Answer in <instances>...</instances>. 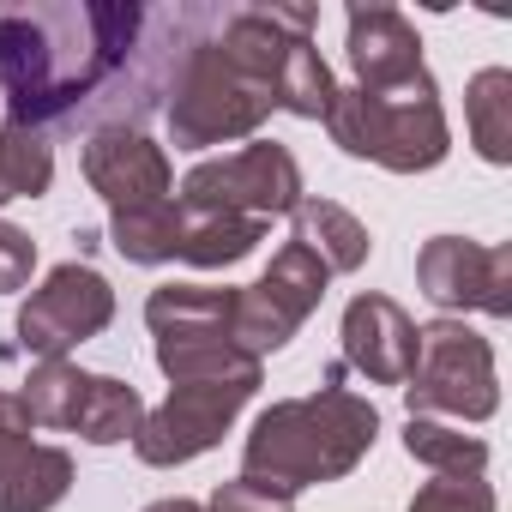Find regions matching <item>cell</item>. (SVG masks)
<instances>
[{"label":"cell","instance_id":"obj_14","mask_svg":"<svg viewBox=\"0 0 512 512\" xmlns=\"http://www.w3.org/2000/svg\"><path fill=\"white\" fill-rule=\"evenodd\" d=\"M73 488V452L67 446H7L0 452V512H55Z\"/></svg>","mask_w":512,"mask_h":512},{"label":"cell","instance_id":"obj_12","mask_svg":"<svg viewBox=\"0 0 512 512\" xmlns=\"http://www.w3.org/2000/svg\"><path fill=\"white\" fill-rule=\"evenodd\" d=\"M344 368H356L374 386H404L416 368V320L392 302V296H356L344 308Z\"/></svg>","mask_w":512,"mask_h":512},{"label":"cell","instance_id":"obj_4","mask_svg":"<svg viewBox=\"0 0 512 512\" xmlns=\"http://www.w3.org/2000/svg\"><path fill=\"white\" fill-rule=\"evenodd\" d=\"M326 133L350 157H368V163H380L392 175H428L452 151V127H446L434 73H422V79H410L398 91L338 85L332 109H326Z\"/></svg>","mask_w":512,"mask_h":512},{"label":"cell","instance_id":"obj_17","mask_svg":"<svg viewBox=\"0 0 512 512\" xmlns=\"http://www.w3.org/2000/svg\"><path fill=\"white\" fill-rule=\"evenodd\" d=\"M139 422H145V398L127 380H115V374H91V386H85V398H79L67 428L79 440H91V446H121V440L139 434Z\"/></svg>","mask_w":512,"mask_h":512},{"label":"cell","instance_id":"obj_9","mask_svg":"<svg viewBox=\"0 0 512 512\" xmlns=\"http://www.w3.org/2000/svg\"><path fill=\"white\" fill-rule=\"evenodd\" d=\"M253 392H260V386H235V380L169 386V398H163L157 410H145V422H139V434H133L139 464H151V470L193 464L199 452H211V446L235 428V416H241V404H247Z\"/></svg>","mask_w":512,"mask_h":512},{"label":"cell","instance_id":"obj_10","mask_svg":"<svg viewBox=\"0 0 512 512\" xmlns=\"http://www.w3.org/2000/svg\"><path fill=\"white\" fill-rule=\"evenodd\" d=\"M416 284L422 296L452 320V314H512V247H482L470 235H434L416 253Z\"/></svg>","mask_w":512,"mask_h":512},{"label":"cell","instance_id":"obj_15","mask_svg":"<svg viewBox=\"0 0 512 512\" xmlns=\"http://www.w3.org/2000/svg\"><path fill=\"white\" fill-rule=\"evenodd\" d=\"M296 235L290 241H302L314 260L338 278V272H362L368 266V253H374V241H368V229L344 211V205H332V199H302L296 211Z\"/></svg>","mask_w":512,"mask_h":512},{"label":"cell","instance_id":"obj_3","mask_svg":"<svg viewBox=\"0 0 512 512\" xmlns=\"http://www.w3.org/2000/svg\"><path fill=\"white\" fill-rule=\"evenodd\" d=\"M338 380H344V368H332L314 398H284L253 416L247 446H241L247 482L302 494L320 482H344L368 458V446L380 440V410L368 398L344 392Z\"/></svg>","mask_w":512,"mask_h":512},{"label":"cell","instance_id":"obj_7","mask_svg":"<svg viewBox=\"0 0 512 512\" xmlns=\"http://www.w3.org/2000/svg\"><path fill=\"white\" fill-rule=\"evenodd\" d=\"M326 284H332V272L314 260V253L302 241H284L272 253V266L260 272V284L235 290V344L253 362L272 356V350H284L302 332V320L320 308Z\"/></svg>","mask_w":512,"mask_h":512},{"label":"cell","instance_id":"obj_1","mask_svg":"<svg viewBox=\"0 0 512 512\" xmlns=\"http://www.w3.org/2000/svg\"><path fill=\"white\" fill-rule=\"evenodd\" d=\"M332 91L338 79L314 49V7H223L193 13L163 115L175 151H205L253 139L272 109L326 121Z\"/></svg>","mask_w":512,"mask_h":512},{"label":"cell","instance_id":"obj_13","mask_svg":"<svg viewBox=\"0 0 512 512\" xmlns=\"http://www.w3.org/2000/svg\"><path fill=\"white\" fill-rule=\"evenodd\" d=\"M350 67H356V91H398L410 79L428 73L422 61V37L398 7H350Z\"/></svg>","mask_w":512,"mask_h":512},{"label":"cell","instance_id":"obj_28","mask_svg":"<svg viewBox=\"0 0 512 512\" xmlns=\"http://www.w3.org/2000/svg\"><path fill=\"white\" fill-rule=\"evenodd\" d=\"M0 121H7V109H0Z\"/></svg>","mask_w":512,"mask_h":512},{"label":"cell","instance_id":"obj_27","mask_svg":"<svg viewBox=\"0 0 512 512\" xmlns=\"http://www.w3.org/2000/svg\"><path fill=\"white\" fill-rule=\"evenodd\" d=\"M145 512H205V506L199 500H151Z\"/></svg>","mask_w":512,"mask_h":512},{"label":"cell","instance_id":"obj_18","mask_svg":"<svg viewBox=\"0 0 512 512\" xmlns=\"http://www.w3.org/2000/svg\"><path fill=\"white\" fill-rule=\"evenodd\" d=\"M464 121H470V145L482 151V163H512V73L506 67H482L470 79Z\"/></svg>","mask_w":512,"mask_h":512},{"label":"cell","instance_id":"obj_6","mask_svg":"<svg viewBox=\"0 0 512 512\" xmlns=\"http://www.w3.org/2000/svg\"><path fill=\"white\" fill-rule=\"evenodd\" d=\"M181 211H205V217H247V223H272L290 217L302 205V163L290 157V145L272 139H253L229 157L193 163L181 193Z\"/></svg>","mask_w":512,"mask_h":512},{"label":"cell","instance_id":"obj_22","mask_svg":"<svg viewBox=\"0 0 512 512\" xmlns=\"http://www.w3.org/2000/svg\"><path fill=\"white\" fill-rule=\"evenodd\" d=\"M85 386H91V374L73 368L67 356L61 362H37L31 380H25V392H19V404L31 410V428H67L73 410H79V398H85Z\"/></svg>","mask_w":512,"mask_h":512},{"label":"cell","instance_id":"obj_19","mask_svg":"<svg viewBox=\"0 0 512 512\" xmlns=\"http://www.w3.org/2000/svg\"><path fill=\"white\" fill-rule=\"evenodd\" d=\"M260 241H266V223L187 211V229H181V260H187V266H199V272H223V266L247 260V253L260 247Z\"/></svg>","mask_w":512,"mask_h":512},{"label":"cell","instance_id":"obj_5","mask_svg":"<svg viewBox=\"0 0 512 512\" xmlns=\"http://www.w3.org/2000/svg\"><path fill=\"white\" fill-rule=\"evenodd\" d=\"M404 404L410 416H452L464 422H488L500 410V374H494V344L482 332H470L464 320H428L416 326V368L404 380Z\"/></svg>","mask_w":512,"mask_h":512},{"label":"cell","instance_id":"obj_26","mask_svg":"<svg viewBox=\"0 0 512 512\" xmlns=\"http://www.w3.org/2000/svg\"><path fill=\"white\" fill-rule=\"evenodd\" d=\"M31 440V410L19 404V392H0V452Z\"/></svg>","mask_w":512,"mask_h":512},{"label":"cell","instance_id":"obj_11","mask_svg":"<svg viewBox=\"0 0 512 512\" xmlns=\"http://www.w3.org/2000/svg\"><path fill=\"white\" fill-rule=\"evenodd\" d=\"M85 181L91 193L109 199V211H139V205H163L175 199V175L163 145H151L139 127H97L85 139Z\"/></svg>","mask_w":512,"mask_h":512},{"label":"cell","instance_id":"obj_23","mask_svg":"<svg viewBox=\"0 0 512 512\" xmlns=\"http://www.w3.org/2000/svg\"><path fill=\"white\" fill-rule=\"evenodd\" d=\"M410 512H494V488L482 476H434L416 488Z\"/></svg>","mask_w":512,"mask_h":512},{"label":"cell","instance_id":"obj_16","mask_svg":"<svg viewBox=\"0 0 512 512\" xmlns=\"http://www.w3.org/2000/svg\"><path fill=\"white\" fill-rule=\"evenodd\" d=\"M181 229H187V211L175 199L163 205H139V211H109V241L127 266H169L181 260Z\"/></svg>","mask_w":512,"mask_h":512},{"label":"cell","instance_id":"obj_8","mask_svg":"<svg viewBox=\"0 0 512 512\" xmlns=\"http://www.w3.org/2000/svg\"><path fill=\"white\" fill-rule=\"evenodd\" d=\"M109 320H115V290H109V278L91 272V266H79V260H67V266H55V272L43 278V290H31V296L19 302L13 332H19V350H25V356L61 362L67 350H79V344H91L97 332H109Z\"/></svg>","mask_w":512,"mask_h":512},{"label":"cell","instance_id":"obj_21","mask_svg":"<svg viewBox=\"0 0 512 512\" xmlns=\"http://www.w3.org/2000/svg\"><path fill=\"white\" fill-rule=\"evenodd\" d=\"M55 187V145L31 127L0 121V205L7 199H43Z\"/></svg>","mask_w":512,"mask_h":512},{"label":"cell","instance_id":"obj_25","mask_svg":"<svg viewBox=\"0 0 512 512\" xmlns=\"http://www.w3.org/2000/svg\"><path fill=\"white\" fill-rule=\"evenodd\" d=\"M37 272V241L19 229V223H0V296L7 290H25Z\"/></svg>","mask_w":512,"mask_h":512},{"label":"cell","instance_id":"obj_2","mask_svg":"<svg viewBox=\"0 0 512 512\" xmlns=\"http://www.w3.org/2000/svg\"><path fill=\"white\" fill-rule=\"evenodd\" d=\"M145 7L61 0V7H0V109L7 127H55L91 109L139 55Z\"/></svg>","mask_w":512,"mask_h":512},{"label":"cell","instance_id":"obj_20","mask_svg":"<svg viewBox=\"0 0 512 512\" xmlns=\"http://www.w3.org/2000/svg\"><path fill=\"white\" fill-rule=\"evenodd\" d=\"M404 452L416 464H428L434 476H482L488 470V440H476L452 422H428V416L404 422Z\"/></svg>","mask_w":512,"mask_h":512},{"label":"cell","instance_id":"obj_24","mask_svg":"<svg viewBox=\"0 0 512 512\" xmlns=\"http://www.w3.org/2000/svg\"><path fill=\"white\" fill-rule=\"evenodd\" d=\"M205 512H296V494L235 476V482H217V494H211V506H205Z\"/></svg>","mask_w":512,"mask_h":512}]
</instances>
